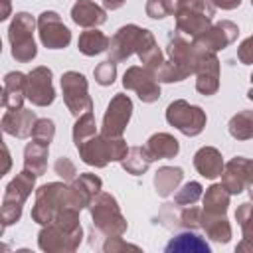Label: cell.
I'll use <instances>...</instances> for the list:
<instances>
[{"mask_svg":"<svg viewBox=\"0 0 253 253\" xmlns=\"http://www.w3.org/2000/svg\"><path fill=\"white\" fill-rule=\"evenodd\" d=\"M107 51H109V59H113L115 63L125 61L132 53H136L142 61V67H146L154 73L164 61L162 51H160L152 32L146 28H140L136 24H126V26L119 28L117 34L111 38Z\"/></svg>","mask_w":253,"mask_h":253,"instance_id":"6da1fadb","label":"cell"},{"mask_svg":"<svg viewBox=\"0 0 253 253\" xmlns=\"http://www.w3.org/2000/svg\"><path fill=\"white\" fill-rule=\"evenodd\" d=\"M83 239V227L79 223V210L63 208L51 223L43 225L38 235V245L47 253H71Z\"/></svg>","mask_w":253,"mask_h":253,"instance_id":"7a4b0ae2","label":"cell"},{"mask_svg":"<svg viewBox=\"0 0 253 253\" xmlns=\"http://www.w3.org/2000/svg\"><path fill=\"white\" fill-rule=\"evenodd\" d=\"M166 49H168V59L162 61V65L154 73L158 81L178 83V81H184L188 75L196 73L202 49L196 47L194 42L190 43L180 34H172V36H168Z\"/></svg>","mask_w":253,"mask_h":253,"instance_id":"3957f363","label":"cell"},{"mask_svg":"<svg viewBox=\"0 0 253 253\" xmlns=\"http://www.w3.org/2000/svg\"><path fill=\"white\" fill-rule=\"evenodd\" d=\"M91 210V219H93V229H97L105 237H119L126 231L128 223L125 215L121 213L119 202L113 194L109 192H99L95 200L89 206Z\"/></svg>","mask_w":253,"mask_h":253,"instance_id":"277c9868","label":"cell"},{"mask_svg":"<svg viewBox=\"0 0 253 253\" xmlns=\"http://www.w3.org/2000/svg\"><path fill=\"white\" fill-rule=\"evenodd\" d=\"M77 150L85 164L95 168H105L109 162H121L126 156L128 146L123 136L95 134L89 140H85L81 146H77Z\"/></svg>","mask_w":253,"mask_h":253,"instance_id":"5b68a950","label":"cell"},{"mask_svg":"<svg viewBox=\"0 0 253 253\" xmlns=\"http://www.w3.org/2000/svg\"><path fill=\"white\" fill-rule=\"evenodd\" d=\"M213 12L215 6L210 0H176V30L190 38H198L211 26Z\"/></svg>","mask_w":253,"mask_h":253,"instance_id":"8992f818","label":"cell"},{"mask_svg":"<svg viewBox=\"0 0 253 253\" xmlns=\"http://www.w3.org/2000/svg\"><path fill=\"white\" fill-rule=\"evenodd\" d=\"M69 204V186L61 182H49L36 190V202L32 208V219L40 225H47Z\"/></svg>","mask_w":253,"mask_h":253,"instance_id":"52a82bcc","label":"cell"},{"mask_svg":"<svg viewBox=\"0 0 253 253\" xmlns=\"http://www.w3.org/2000/svg\"><path fill=\"white\" fill-rule=\"evenodd\" d=\"M36 174L28 172L26 168L16 174L12 178V182L6 186L4 190V196H2V227H8L12 223H16L22 215V208H24V202L28 200V196L32 194L34 186H36Z\"/></svg>","mask_w":253,"mask_h":253,"instance_id":"ba28073f","label":"cell"},{"mask_svg":"<svg viewBox=\"0 0 253 253\" xmlns=\"http://www.w3.org/2000/svg\"><path fill=\"white\" fill-rule=\"evenodd\" d=\"M36 26H38V22L28 12H18L10 22L8 40H10V47H12V57L20 63L32 61L38 53V47L34 42Z\"/></svg>","mask_w":253,"mask_h":253,"instance_id":"9c48e42d","label":"cell"},{"mask_svg":"<svg viewBox=\"0 0 253 253\" xmlns=\"http://www.w3.org/2000/svg\"><path fill=\"white\" fill-rule=\"evenodd\" d=\"M61 91H63V103L73 117H81L93 111V101L89 97V85L83 73L65 71L61 75Z\"/></svg>","mask_w":253,"mask_h":253,"instance_id":"30bf717a","label":"cell"},{"mask_svg":"<svg viewBox=\"0 0 253 253\" xmlns=\"http://www.w3.org/2000/svg\"><path fill=\"white\" fill-rule=\"evenodd\" d=\"M166 121L174 128H178L182 134L196 136V134H200L204 130L208 119H206V113L200 107L190 105L184 99H176L166 109Z\"/></svg>","mask_w":253,"mask_h":253,"instance_id":"8fae6325","label":"cell"},{"mask_svg":"<svg viewBox=\"0 0 253 253\" xmlns=\"http://www.w3.org/2000/svg\"><path fill=\"white\" fill-rule=\"evenodd\" d=\"M38 34L47 49H63L71 42L69 28L61 22L59 14L53 10H45L38 16Z\"/></svg>","mask_w":253,"mask_h":253,"instance_id":"7c38bea8","label":"cell"},{"mask_svg":"<svg viewBox=\"0 0 253 253\" xmlns=\"http://www.w3.org/2000/svg\"><path fill=\"white\" fill-rule=\"evenodd\" d=\"M132 115V101L125 93H117L111 103L107 105L105 117H103V126L101 134L105 136H123L128 121Z\"/></svg>","mask_w":253,"mask_h":253,"instance_id":"4fadbf2b","label":"cell"},{"mask_svg":"<svg viewBox=\"0 0 253 253\" xmlns=\"http://www.w3.org/2000/svg\"><path fill=\"white\" fill-rule=\"evenodd\" d=\"M123 87L134 91L142 103H154L160 99V85L156 81V75L146 67H128L123 75Z\"/></svg>","mask_w":253,"mask_h":253,"instance_id":"5bb4252c","label":"cell"},{"mask_svg":"<svg viewBox=\"0 0 253 253\" xmlns=\"http://www.w3.org/2000/svg\"><path fill=\"white\" fill-rule=\"evenodd\" d=\"M51 69L45 65L34 67L28 73V83H26V99L36 105V107H47L55 99V89L51 83Z\"/></svg>","mask_w":253,"mask_h":253,"instance_id":"9a60e30c","label":"cell"},{"mask_svg":"<svg viewBox=\"0 0 253 253\" xmlns=\"http://www.w3.org/2000/svg\"><path fill=\"white\" fill-rule=\"evenodd\" d=\"M237 34H239L237 24H233L231 20H221V22L210 26L198 38H194V45L204 49V51L215 53L219 49H225L229 43H233L237 40Z\"/></svg>","mask_w":253,"mask_h":253,"instance_id":"2e32d148","label":"cell"},{"mask_svg":"<svg viewBox=\"0 0 253 253\" xmlns=\"http://www.w3.org/2000/svg\"><path fill=\"white\" fill-rule=\"evenodd\" d=\"M221 184L229 194H241L253 184V160L235 156L231 158L221 172Z\"/></svg>","mask_w":253,"mask_h":253,"instance_id":"e0dca14e","label":"cell"},{"mask_svg":"<svg viewBox=\"0 0 253 253\" xmlns=\"http://www.w3.org/2000/svg\"><path fill=\"white\" fill-rule=\"evenodd\" d=\"M196 89L202 95H215L219 89V59L213 51L200 53L196 67Z\"/></svg>","mask_w":253,"mask_h":253,"instance_id":"ac0fdd59","label":"cell"},{"mask_svg":"<svg viewBox=\"0 0 253 253\" xmlns=\"http://www.w3.org/2000/svg\"><path fill=\"white\" fill-rule=\"evenodd\" d=\"M101 178L91 174V172H83L79 174L75 180H71L69 184V204L75 210H85L91 206V202L95 200V196L101 192Z\"/></svg>","mask_w":253,"mask_h":253,"instance_id":"d6986e66","label":"cell"},{"mask_svg":"<svg viewBox=\"0 0 253 253\" xmlns=\"http://www.w3.org/2000/svg\"><path fill=\"white\" fill-rule=\"evenodd\" d=\"M38 117L30 109H8L2 115V130L16 138H28L34 132Z\"/></svg>","mask_w":253,"mask_h":253,"instance_id":"ffe728a7","label":"cell"},{"mask_svg":"<svg viewBox=\"0 0 253 253\" xmlns=\"http://www.w3.org/2000/svg\"><path fill=\"white\" fill-rule=\"evenodd\" d=\"M26 83H28V75L20 71L6 73L4 89H2V105L6 109H22V103L26 99Z\"/></svg>","mask_w":253,"mask_h":253,"instance_id":"44dd1931","label":"cell"},{"mask_svg":"<svg viewBox=\"0 0 253 253\" xmlns=\"http://www.w3.org/2000/svg\"><path fill=\"white\" fill-rule=\"evenodd\" d=\"M71 20L83 28H97L107 22V12L93 0H77L71 8Z\"/></svg>","mask_w":253,"mask_h":253,"instance_id":"7402d4cb","label":"cell"},{"mask_svg":"<svg viewBox=\"0 0 253 253\" xmlns=\"http://www.w3.org/2000/svg\"><path fill=\"white\" fill-rule=\"evenodd\" d=\"M194 166H196V170L204 178L213 180V178L221 176L225 164H223V156H221V152L217 148H213V146H202L194 154Z\"/></svg>","mask_w":253,"mask_h":253,"instance_id":"603a6c76","label":"cell"},{"mask_svg":"<svg viewBox=\"0 0 253 253\" xmlns=\"http://www.w3.org/2000/svg\"><path fill=\"white\" fill-rule=\"evenodd\" d=\"M210 251L211 247L208 245V241L192 233V229L172 237L166 245V253H210Z\"/></svg>","mask_w":253,"mask_h":253,"instance_id":"cb8c5ba5","label":"cell"},{"mask_svg":"<svg viewBox=\"0 0 253 253\" xmlns=\"http://www.w3.org/2000/svg\"><path fill=\"white\" fill-rule=\"evenodd\" d=\"M146 150L152 156V160L174 158L180 152V142L168 132H156L146 140Z\"/></svg>","mask_w":253,"mask_h":253,"instance_id":"d4e9b609","label":"cell"},{"mask_svg":"<svg viewBox=\"0 0 253 253\" xmlns=\"http://www.w3.org/2000/svg\"><path fill=\"white\" fill-rule=\"evenodd\" d=\"M47 144H42L38 140H32L24 148V168L38 178L45 174L47 170Z\"/></svg>","mask_w":253,"mask_h":253,"instance_id":"484cf974","label":"cell"},{"mask_svg":"<svg viewBox=\"0 0 253 253\" xmlns=\"http://www.w3.org/2000/svg\"><path fill=\"white\" fill-rule=\"evenodd\" d=\"M235 219L241 227L243 239L237 243L235 251H249L253 253V202H243L237 210H235Z\"/></svg>","mask_w":253,"mask_h":253,"instance_id":"4316f807","label":"cell"},{"mask_svg":"<svg viewBox=\"0 0 253 253\" xmlns=\"http://www.w3.org/2000/svg\"><path fill=\"white\" fill-rule=\"evenodd\" d=\"M229 198H231V194L227 192V188L223 184H211L202 198L204 211L213 213V215H225V211L229 208Z\"/></svg>","mask_w":253,"mask_h":253,"instance_id":"83f0119b","label":"cell"},{"mask_svg":"<svg viewBox=\"0 0 253 253\" xmlns=\"http://www.w3.org/2000/svg\"><path fill=\"white\" fill-rule=\"evenodd\" d=\"M202 229L210 239L217 243H227L231 239V225L225 215H213L202 210Z\"/></svg>","mask_w":253,"mask_h":253,"instance_id":"f1b7e54d","label":"cell"},{"mask_svg":"<svg viewBox=\"0 0 253 253\" xmlns=\"http://www.w3.org/2000/svg\"><path fill=\"white\" fill-rule=\"evenodd\" d=\"M184 178V170L178 166H162L156 170L154 174V188L158 192V196L166 198L170 196L174 190H178L180 182Z\"/></svg>","mask_w":253,"mask_h":253,"instance_id":"f546056e","label":"cell"},{"mask_svg":"<svg viewBox=\"0 0 253 253\" xmlns=\"http://www.w3.org/2000/svg\"><path fill=\"white\" fill-rule=\"evenodd\" d=\"M109 43H111V40H109L103 32H99L97 28L85 30V32L79 36V40H77L79 51H81L83 55H89V57L107 51V49H109Z\"/></svg>","mask_w":253,"mask_h":253,"instance_id":"4dcf8cb0","label":"cell"},{"mask_svg":"<svg viewBox=\"0 0 253 253\" xmlns=\"http://www.w3.org/2000/svg\"><path fill=\"white\" fill-rule=\"evenodd\" d=\"M150 162H152V156L148 154L146 146H132V148H128L126 156L121 160V166H123V170H126L128 174L140 176V174H144V172L148 170Z\"/></svg>","mask_w":253,"mask_h":253,"instance_id":"1f68e13d","label":"cell"},{"mask_svg":"<svg viewBox=\"0 0 253 253\" xmlns=\"http://www.w3.org/2000/svg\"><path fill=\"white\" fill-rule=\"evenodd\" d=\"M227 128L235 140L253 138V111H239L237 115H233Z\"/></svg>","mask_w":253,"mask_h":253,"instance_id":"d6a6232c","label":"cell"},{"mask_svg":"<svg viewBox=\"0 0 253 253\" xmlns=\"http://www.w3.org/2000/svg\"><path fill=\"white\" fill-rule=\"evenodd\" d=\"M95 134H97V123H95L93 113H85V115L77 117V121L73 125V142H75V146H81L85 140H89Z\"/></svg>","mask_w":253,"mask_h":253,"instance_id":"836d02e7","label":"cell"},{"mask_svg":"<svg viewBox=\"0 0 253 253\" xmlns=\"http://www.w3.org/2000/svg\"><path fill=\"white\" fill-rule=\"evenodd\" d=\"M200 198H202V184L200 182H188L176 192L174 202H176V206H194Z\"/></svg>","mask_w":253,"mask_h":253,"instance_id":"e575fe53","label":"cell"},{"mask_svg":"<svg viewBox=\"0 0 253 253\" xmlns=\"http://www.w3.org/2000/svg\"><path fill=\"white\" fill-rule=\"evenodd\" d=\"M176 0H148L146 2V16L152 20H162L174 12Z\"/></svg>","mask_w":253,"mask_h":253,"instance_id":"d590c367","label":"cell"},{"mask_svg":"<svg viewBox=\"0 0 253 253\" xmlns=\"http://www.w3.org/2000/svg\"><path fill=\"white\" fill-rule=\"evenodd\" d=\"M93 75H95V81H97L99 85H103V87L113 85V83H115V77H117V63H115L113 59L101 61V63L95 67Z\"/></svg>","mask_w":253,"mask_h":253,"instance_id":"8d00e7d4","label":"cell"},{"mask_svg":"<svg viewBox=\"0 0 253 253\" xmlns=\"http://www.w3.org/2000/svg\"><path fill=\"white\" fill-rule=\"evenodd\" d=\"M176 225H182L186 229H198V227H202V210H198L194 206H186L178 213Z\"/></svg>","mask_w":253,"mask_h":253,"instance_id":"74e56055","label":"cell"},{"mask_svg":"<svg viewBox=\"0 0 253 253\" xmlns=\"http://www.w3.org/2000/svg\"><path fill=\"white\" fill-rule=\"evenodd\" d=\"M32 136H34V140H38V142L49 146V142H51L53 136H55V125H53V121H51V119H38Z\"/></svg>","mask_w":253,"mask_h":253,"instance_id":"f35d334b","label":"cell"},{"mask_svg":"<svg viewBox=\"0 0 253 253\" xmlns=\"http://www.w3.org/2000/svg\"><path fill=\"white\" fill-rule=\"evenodd\" d=\"M53 170H55V174H57L59 178H63V180H75V174H77L75 164H73L67 156L57 158L55 164H53Z\"/></svg>","mask_w":253,"mask_h":253,"instance_id":"ab89813d","label":"cell"},{"mask_svg":"<svg viewBox=\"0 0 253 253\" xmlns=\"http://www.w3.org/2000/svg\"><path fill=\"white\" fill-rule=\"evenodd\" d=\"M237 59L243 65H251L253 63V36H249L247 40H243L237 47Z\"/></svg>","mask_w":253,"mask_h":253,"instance_id":"60d3db41","label":"cell"},{"mask_svg":"<svg viewBox=\"0 0 253 253\" xmlns=\"http://www.w3.org/2000/svg\"><path fill=\"white\" fill-rule=\"evenodd\" d=\"M125 249H138V247L132 245V243L123 241L121 235H119V237H107V241H105V245H103V251H105V253H119V251H125Z\"/></svg>","mask_w":253,"mask_h":253,"instance_id":"b9f144b4","label":"cell"},{"mask_svg":"<svg viewBox=\"0 0 253 253\" xmlns=\"http://www.w3.org/2000/svg\"><path fill=\"white\" fill-rule=\"evenodd\" d=\"M215 8H221V10H235L239 4H241V0H210Z\"/></svg>","mask_w":253,"mask_h":253,"instance_id":"7bdbcfd3","label":"cell"},{"mask_svg":"<svg viewBox=\"0 0 253 253\" xmlns=\"http://www.w3.org/2000/svg\"><path fill=\"white\" fill-rule=\"evenodd\" d=\"M125 2H126V0H103V6H105L107 10H119Z\"/></svg>","mask_w":253,"mask_h":253,"instance_id":"ee69618b","label":"cell"},{"mask_svg":"<svg viewBox=\"0 0 253 253\" xmlns=\"http://www.w3.org/2000/svg\"><path fill=\"white\" fill-rule=\"evenodd\" d=\"M0 2H2V8H0V20H6V18L10 16V10H12V8H10V2H12V0H0Z\"/></svg>","mask_w":253,"mask_h":253,"instance_id":"f6af8a7d","label":"cell"},{"mask_svg":"<svg viewBox=\"0 0 253 253\" xmlns=\"http://www.w3.org/2000/svg\"><path fill=\"white\" fill-rule=\"evenodd\" d=\"M2 148H4V170H2V174H6V172H8V168H10V154H8L6 144H4Z\"/></svg>","mask_w":253,"mask_h":253,"instance_id":"bcb514c9","label":"cell"},{"mask_svg":"<svg viewBox=\"0 0 253 253\" xmlns=\"http://www.w3.org/2000/svg\"><path fill=\"white\" fill-rule=\"evenodd\" d=\"M249 79H251V89H249V93H247V97H249V99L253 101V73H251V77H249Z\"/></svg>","mask_w":253,"mask_h":253,"instance_id":"7dc6e473","label":"cell"},{"mask_svg":"<svg viewBox=\"0 0 253 253\" xmlns=\"http://www.w3.org/2000/svg\"><path fill=\"white\" fill-rule=\"evenodd\" d=\"M247 190H249V196H251V200H253V184H251V186H249Z\"/></svg>","mask_w":253,"mask_h":253,"instance_id":"c3c4849f","label":"cell"},{"mask_svg":"<svg viewBox=\"0 0 253 253\" xmlns=\"http://www.w3.org/2000/svg\"><path fill=\"white\" fill-rule=\"evenodd\" d=\"M251 6H253V0H251Z\"/></svg>","mask_w":253,"mask_h":253,"instance_id":"681fc988","label":"cell"}]
</instances>
